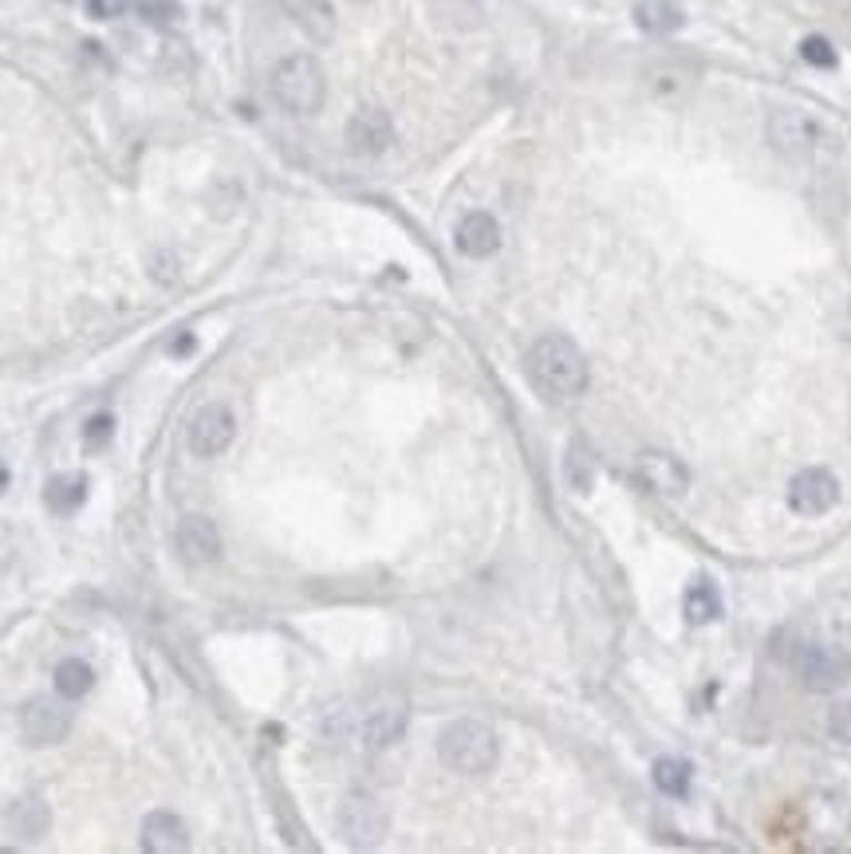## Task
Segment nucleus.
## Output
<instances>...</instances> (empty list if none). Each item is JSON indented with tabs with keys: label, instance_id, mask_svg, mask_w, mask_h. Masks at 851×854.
I'll return each instance as SVG.
<instances>
[{
	"label": "nucleus",
	"instance_id": "obj_1",
	"mask_svg": "<svg viewBox=\"0 0 851 854\" xmlns=\"http://www.w3.org/2000/svg\"><path fill=\"white\" fill-rule=\"evenodd\" d=\"M529 379L552 402H572L588 390V359L568 335H540L529 346Z\"/></svg>",
	"mask_w": 851,
	"mask_h": 854
},
{
	"label": "nucleus",
	"instance_id": "obj_2",
	"mask_svg": "<svg viewBox=\"0 0 851 854\" xmlns=\"http://www.w3.org/2000/svg\"><path fill=\"white\" fill-rule=\"evenodd\" d=\"M272 99H277L280 111L296 114V119H308V114L320 111L323 99H328V79H323V68L316 63V56H284L272 68Z\"/></svg>",
	"mask_w": 851,
	"mask_h": 854
},
{
	"label": "nucleus",
	"instance_id": "obj_3",
	"mask_svg": "<svg viewBox=\"0 0 851 854\" xmlns=\"http://www.w3.org/2000/svg\"><path fill=\"white\" fill-rule=\"evenodd\" d=\"M438 756L458 776H485L501 756V744H497L493 729L481 725V721H453L438 736Z\"/></svg>",
	"mask_w": 851,
	"mask_h": 854
},
{
	"label": "nucleus",
	"instance_id": "obj_4",
	"mask_svg": "<svg viewBox=\"0 0 851 854\" xmlns=\"http://www.w3.org/2000/svg\"><path fill=\"white\" fill-rule=\"evenodd\" d=\"M336 827L343 835V843L356 846V851H371L387 838V827H391V815L382 807L374 795L367 792H348L339 800L336 812Z\"/></svg>",
	"mask_w": 851,
	"mask_h": 854
},
{
	"label": "nucleus",
	"instance_id": "obj_5",
	"mask_svg": "<svg viewBox=\"0 0 851 854\" xmlns=\"http://www.w3.org/2000/svg\"><path fill=\"white\" fill-rule=\"evenodd\" d=\"M769 142H773V150H781L784 158H812L824 147V127L808 111L781 107V111L769 114Z\"/></svg>",
	"mask_w": 851,
	"mask_h": 854
},
{
	"label": "nucleus",
	"instance_id": "obj_6",
	"mask_svg": "<svg viewBox=\"0 0 851 854\" xmlns=\"http://www.w3.org/2000/svg\"><path fill=\"white\" fill-rule=\"evenodd\" d=\"M800 685L812 693H835L851 682V654L840 646H804L797 654Z\"/></svg>",
	"mask_w": 851,
	"mask_h": 854
},
{
	"label": "nucleus",
	"instance_id": "obj_7",
	"mask_svg": "<svg viewBox=\"0 0 851 854\" xmlns=\"http://www.w3.org/2000/svg\"><path fill=\"white\" fill-rule=\"evenodd\" d=\"M71 733V709L60 705L52 697H36L20 709V736L32 748H48V744H60Z\"/></svg>",
	"mask_w": 851,
	"mask_h": 854
},
{
	"label": "nucleus",
	"instance_id": "obj_8",
	"mask_svg": "<svg viewBox=\"0 0 851 854\" xmlns=\"http://www.w3.org/2000/svg\"><path fill=\"white\" fill-rule=\"evenodd\" d=\"M237 438V418L229 406H221V402H209V406H201L198 414L190 418V449L198 453V458H221L229 445H233Z\"/></svg>",
	"mask_w": 851,
	"mask_h": 854
},
{
	"label": "nucleus",
	"instance_id": "obj_9",
	"mask_svg": "<svg viewBox=\"0 0 851 854\" xmlns=\"http://www.w3.org/2000/svg\"><path fill=\"white\" fill-rule=\"evenodd\" d=\"M840 501V481L828 469H800L789 481V509L797 516H824Z\"/></svg>",
	"mask_w": 851,
	"mask_h": 854
},
{
	"label": "nucleus",
	"instance_id": "obj_10",
	"mask_svg": "<svg viewBox=\"0 0 851 854\" xmlns=\"http://www.w3.org/2000/svg\"><path fill=\"white\" fill-rule=\"evenodd\" d=\"M634 481L643 484L651 496L678 501L690 489V469L670 453H643V458H634Z\"/></svg>",
	"mask_w": 851,
	"mask_h": 854
},
{
	"label": "nucleus",
	"instance_id": "obj_11",
	"mask_svg": "<svg viewBox=\"0 0 851 854\" xmlns=\"http://www.w3.org/2000/svg\"><path fill=\"white\" fill-rule=\"evenodd\" d=\"M394 147V119L382 107H363L348 122V150L359 158H379Z\"/></svg>",
	"mask_w": 851,
	"mask_h": 854
},
{
	"label": "nucleus",
	"instance_id": "obj_12",
	"mask_svg": "<svg viewBox=\"0 0 851 854\" xmlns=\"http://www.w3.org/2000/svg\"><path fill=\"white\" fill-rule=\"evenodd\" d=\"M453 244H458L461 257H473V260H485L501 249V224H497L493 213L485 209H473L458 221L453 229Z\"/></svg>",
	"mask_w": 851,
	"mask_h": 854
},
{
	"label": "nucleus",
	"instance_id": "obj_13",
	"mask_svg": "<svg viewBox=\"0 0 851 854\" xmlns=\"http://www.w3.org/2000/svg\"><path fill=\"white\" fill-rule=\"evenodd\" d=\"M174 544H178V555L193 567H206L221 555V535L213 528V520L206 516H186L174 532Z\"/></svg>",
	"mask_w": 851,
	"mask_h": 854
},
{
	"label": "nucleus",
	"instance_id": "obj_14",
	"mask_svg": "<svg viewBox=\"0 0 851 854\" xmlns=\"http://www.w3.org/2000/svg\"><path fill=\"white\" fill-rule=\"evenodd\" d=\"M402 733H407V701L394 697V693H387V697L374 701L371 713H367L363 736H367L371 748H391Z\"/></svg>",
	"mask_w": 851,
	"mask_h": 854
},
{
	"label": "nucleus",
	"instance_id": "obj_15",
	"mask_svg": "<svg viewBox=\"0 0 851 854\" xmlns=\"http://www.w3.org/2000/svg\"><path fill=\"white\" fill-rule=\"evenodd\" d=\"M142 846L150 854H178L190 846V835H186V823L178 820L174 812H150L142 820Z\"/></svg>",
	"mask_w": 851,
	"mask_h": 854
},
{
	"label": "nucleus",
	"instance_id": "obj_16",
	"mask_svg": "<svg viewBox=\"0 0 851 854\" xmlns=\"http://www.w3.org/2000/svg\"><path fill=\"white\" fill-rule=\"evenodd\" d=\"M284 9L308 40L328 43L336 36V12H331L328 0H284Z\"/></svg>",
	"mask_w": 851,
	"mask_h": 854
},
{
	"label": "nucleus",
	"instance_id": "obj_17",
	"mask_svg": "<svg viewBox=\"0 0 851 854\" xmlns=\"http://www.w3.org/2000/svg\"><path fill=\"white\" fill-rule=\"evenodd\" d=\"M88 476L83 473H60L48 481L44 489V504L56 512V516H71V512L83 509V501H88Z\"/></svg>",
	"mask_w": 851,
	"mask_h": 854
},
{
	"label": "nucleus",
	"instance_id": "obj_18",
	"mask_svg": "<svg viewBox=\"0 0 851 854\" xmlns=\"http://www.w3.org/2000/svg\"><path fill=\"white\" fill-rule=\"evenodd\" d=\"M634 24L647 36H670L687 24V12L674 0H643V4H634Z\"/></svg>",
	"mask_w": 851,
	"mask_h": 854
},
{
	"label": "nucleus",
	"instance_id": "obj_19",
	"mask_svg": "<svg viewBox=\"0 0 851 854\" xmlns=\"http://www.w3.org/2000/svg\"><path fill=\"white\" fill-rule=\"evenodd\" d=\"M91 690H96V670H91L83 657H63V662L56 665V693H60L63 701L88 697Z\"/></svg>",
	"mask_w": 851,
	"mask_h": 854
},
{
	"label": "nucleus",
	"instance_id": "obj_20",
	"mask_svg": "<svg viewBox=\"0 0 851 854\" xmlns=\"http://www.w3.org/2000/svg\"><path fill=\"white\" fill-rule=\"evenodd\" d=\"M682 614H687V622H694V626H705V622L718 619L721 595H718V587H713L710 579H698L694 587L687 591V599H682Z\"/></svg>",
	"mask_w": 851,
	"mask_h": 854
},
{
	"label": "nucleus",
	"instance_id": "obj_21",
	"mask_svg": "<svg viewBox=\"0 0 851 854\" xmlns=\"http://www.w3.org/2000/svg\"><path fill=\"white\" fill-rule=\"evenodd\" d=\"M690 760L682 756H662L659 764H654V787H659L662 795H674V800H682V795L690 792Z\"/></svg>",
	"mask_w": 851,
	"mask_h": 854
},
{
	"label": "nucleus",
	"instance_id": "obj_22",
	"mask_svg": "<svg viewBox=\"0 0 851 854\" xmlns=\"http://www.w3.org/2000/svg\"><path fill=\"white\" fill-rule=\"evenodd\" d=\"M12 831L24 838H40L48 831V803L44 800H36V795H28V800H20L17 807H12Z\"/></svg>",
	"mask_w": 851,
	"mask_h": 854
},
{
	"label": "nucleus",
	"instance_id": "obj_23",
	"mask_svg": "<svg viewBox=\"0 0 851 854\" xmlns=\"http://www.w3.org/2000/svg\"><path fill=\"white\" fill-rule=\"evenodd\" d=\"M591 473H595V465H591V453L583 449V441H575V445L568 449L564 476L572 481L575 492H588V489H591Z\"/></svg>",
	"mask_w": 851,
	"mask_h": 854
},
{
	"label": "nucleus",
	"instance_id": "obj_24",
	"mask_svg": "<svg viewBox=\"0 0 851 854\" xmlns=\"http://www.w3.org/2000/svg\"><path fill=\"white\" fill-rule=\"evenodd\" d=\"M800 56H804L812 68H835V48L824 36H808V40L800 43Z\"/></svg>",
	"mask_w": 851,
	"mask_h": 854
},
{
	"label": "nucleus",
	"instance_id": "obj_25",
	"mask_svg": "<svg viewBox=\"0 0 851 854\" xmlns=\"http://www.w3.org/2000/svg\"><path fill=\"white\" fill-rule=\"evenodd\" d=\"M828 733H832L840 744H851V701H843V705L832 709V716H828Z\"/></svg>",
	"mask_w": 851,
	"mask_h": 854
},
{
	"label": "nucleus",
	"instance_id": "obj_26",
	"mask_svg": "<svg viewBox=\"0 0 851 854\" xmlns=\"http://www.w3.org/2000/svg\"><path fill=\"white\" fill-rule=\"evenodd\" d=\"M111 414H99V418H91V422H88V430H83V441H88V445L91 449H96V445H103V441L107 438H111Z\"/></svg>",
	"mask_w": 851,
	"mask_h": 854
},
{
	"label": "nucleus",
	"instance_id": "obj_27",
	"mask_svg": "<svg viewBox=\"0 0 851 854\" xmlns=\"http://www.w3.org/2000/svg\"><path fill=\"white\" fill-rule=\"evenodd\" d=\"M122 9H127V0H88V12L96 20H114Z\"/></svg>",
	"mask_w": 851,
	"mask_h": 854
},
{
	"label": "nucleus",
	"instance_id": "obj_28",
	"mask_svg": "<svg viewBox=\"0 0 851 854\" xmlns=\"http://www.w3.org/2000/svg\"><path fill=\"white\" fill-rule=\"evenodd\" d=\"M139 12L147 20H170L174 17V4L170 0H139Z\"/></svg>",
	"mask_w": 851,
	"mask_h": 854
},
{
	"label": "nucleus",
	"instance_id": "obj_29",
	"mask_svg": "<svg viewBox=\"0 0 851 854\" xmlns=\"http://www.w3.org/2000/svg\"><path fill=\"white\" fill-rule=\"evenodd\" d=\"M4 481H9V473H4V469H0V489H4Z\"/></svg>",
	"mask_w": 851,
	"mask_h": 854
}]
</instances>
